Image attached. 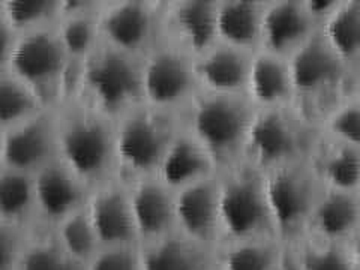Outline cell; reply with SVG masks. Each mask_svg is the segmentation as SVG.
I'll list each match as a JSON object with an SVG mask.
<instances>
[{"label":"cell","mask_w":360,"mask_h":270,"mask_svg":"<svg viewBox=\"0 0 360 270\" xmlns=\"http://www.w3.org/2000/svg\"><path fill=\"white\" fill-rule=\"evenodd\" d=\"M213 270H222V269L219 267V264H217V267H215V269H213Z\"/></svg>","instance_id":"60d3db41"},{"label":"cell","mask_w":360,"mask_h":270,"mask_svg":"<svg viewBox=\"0 0 360 270\" xmlns=\"http://www.w3.org/2000/svg\"><path fill=\"white\" fill-rule=\"evenodd\" d=\"M101 248L140 245L128 186L108 185L87 206Z\"/></svg>","instance_id":"e0dca14e"},{"label":"cell","mask_w":360,"mask_h":270,"mask_svg":"<svg viewBox=\"0 0 360 270\" xmlns=\"http://www.w3.org/2000/svg\"><path fill=\"white\" fill-rule=\"evenodd\" d=\"M58 152L84 185L101 182L117 168L116 127L92 107L70 112L58 125Z\"/></svg>","instance_id":"8992f818"},{"label":"cell","mask_w":360,"mask_h":270,"mask_svg":"<svg viewBox=\"0 0 360 270\" xmlns=\"http://www.w3.org/2000/svg\"><path fill=\"white\" fill-rule=\"evenodd\" d=\"M59 29V38L63 49L71 59H83V62L96 50V38L99 35L98 20L94 14H80L63 17Z\"/></svg>","instance_id":"e575fe53"},{"label":"cell","mask_w":360,"mask_h":270,"mask_svg":"<svg viewBox=\"0 0 360 270\" xmlns=\"http://www.w3.org/2000/svg\"><path fill=\"white\" fill-rule=\"evenodd\" d=\"M144 104L182 115L200 94L194 59L161 41L143 59Z\"/></svg>","instance_id":"9c48e42d"},{"label":"cell","mask_w":360,"mask_h":270,"mask_svg":"<svg viewBox=\"0 0 360 270\" xmlns=\"http://www.w3.org/2000/svg\"><path fill=\"white\" fill-rule=\"evenodd\" d=\"M162 11L164 2H116L99 14V35L110 47L144 58L162 41Z\"/></svg>","instance_id":"8fae6325"},{"label":"cell","mask_w":360,"mask_h":270,"mask_svg":"<svg viewBox=\"0 0 360 270\" xmlns=\"http://www.w3.org/2000/svg\"><path fill=\"white\" fill-rule=\"evenodd\" d=\"M255 110L248 96L200 92L182 111V123L221 173L245 160Z\"/></svg>","instance_id":"6da1fadb"},{"label":"cell","mask_w":360,"mask_h":270,"mask_svg":"<svg viewBox=\"0 0 360 270\" xmlns=\"http://www.w3.org/2000/svg\"><path fill=\"white\" fill-rule=\"evenodd\" d=\"M176 227L186 238L219 248L222 242L218 176L176 193Z\"/></svg>","instance_id":"5bb4252c"},{"label":"cell","mask_w":360,"mask_h":270,"mask_svg":"<svg viewBox=\"0 0 360 270\" xmlns=\"http://www.w3.org/2000/svg\"><path fill=\"white\" fill-rule=\"evenodd\" d=\"M33 207H37L33 177L9 168L0 173V221L27 229Z\"/></svg>","instance_id":"83f0119b"},{"label":"cell","mask_w":360,"mask_h":270,"mask_svg":"<svg viewBox=\"0 0 360 270\" xmlns=\"http://www.w3.org/2000/svg\"><path fill=\"white\" fill-rule=\"evenodd\" d=\"M54 152H58V125L41 115L9 128L0 148L9 170L27 174L53 162Z\"/></svg>","instance_id":"9a60e30c"},{"label":"cell","mask_w":360,"mask_h":270,"mask_svg":"<svg viewBox=\"0 0 360 270\" xmlns=\"http://www.w3.org/2000/svg\"><path fill=\"white\" fill-rule=\"evenodd\" d=\"M275 270H305L299 260V257L291 245H284L283 255Z\"/></svg>","instance_id":"f35d334b"},{"label":"cell","mask_w":360,"mask_h":270,"mask_svg":"<svg viewBox=\"0 0 360 270\" xmlns=\"http://www.w3.org/2000/svg\"><path fill=\"white\" fill-rule=\"evenodd\" d=\"M320 29L305 0H267L260 51L290 60Z\"/></svg>","instance_id":"4fadbf2b"},{"label":"cell","mask_w":360,"mask_h":270,"mask_svg":"<svg viewBox=\"0 0 360 270\" xmlns=\"http://www.w3.org/2000/svg\"><path fill=\"white\" fill-rule=\"evenodd\" d=\"M30 233L29 229L0 221V270H17Z\"/></svg>","instance_id":"8d00e7d4"},{"label":"cell","mask_w":360,"mask_h":270,"mask_svg":"<svg viewBox=\"0 0 360 270\" xmlns=\"http://www.w3.org/2000/svg\"><path fill=\"white\" fill-rule=\"evenodd\" d=\"M323 189L360 194V150L317 134L307 158Z\"/></svg>","instance_id":"ffe728a7"},{"label":"cell","mask_w":360,"mask_h":270,"mask_svg":"<svg viewBox=\"0 0 360 270\" xmlns=\"http://www.w3.org/2000/svg\"><path fill=\"white\" fill-rule=\"evenodd\" d=\"M283 251L276 238L227 242L218 248V264L222 270H275Z\"/></svg>","instance_id":"4316f807"},{"label":"cell","mask_w":360,"mask_h":270,"mask_svg":"<svg viewBox=\"0 0 360 270\" xmlns=\"http://www.w3.org/2000/svg\"><path fill=\"white\" fill-rule=\"evenodd\" d=\"M248 98L258 110L295 105L290 60L264 51L252 56Z\"/></svg>","instance_id":"603a6c76"},{"label":"cell","mask_w":360,"mask_h":270,"mask_svg":"<svg viewBox=\"0 0 360 270\" xmlns=\"http://www.w3.org/2000/svg\"><path fill=\"white\" fill-rule=\"evenodd\" d=\"M86 270H143L140 245L101 248Z\"/></svg>","instance_id":"d590c367"},{"label":"cell","mask_w":360,"mask_h":270,"mask_svg":"<svg viewBox=\"0 0 360 270\" xmlns=\"http://www.w3.org/2000/svg\"><path fill=\"white\" fill-rule=\"evenodd\" d=\"M215 176H218L217 164L182 123L156 173V179L177 193Z\"/></svg>","instance_id":"44dd1931"},{"label":"cell","mask_w":360,"mask_h":270,"mask_svg":"<svg viewBox=\"0 0 360 270\" xmlns=\"http://www.w3.org/2000/svg\"><path fill=\"white\" fill-rule=\"evenodd\" d=\"M348 245H350V250H352V252H353L356 264H357V267H359V270H360V229H359V231L354 234V238H353L350 242H348Z\"/></svg>","instance_id":"ab89813d"},{"label":"cell","mask_w":360,"mask_h":270,"mask_svg":"<svg viewBox=\"0 0 360 270\" xmlns=\"http://www.w3.org/2000/svg\"><path fill=\"white\" fill-rule=\"evenodd\" d=\"M162 41L197 60L219 44L218 0L164 2Z\"/></svg>","instance_id":"7c38bea8"},{"label":"cell","mask_w":360,"mask_h":270,"mask_svg":"<svg viewBox=\"0 0 360 270\" xmlns=\"http://www.w3.org/2000/svg\"><path fill=\"white\" fill-rule=\"evenodd\" d=\"M263 173L276 239L284 245H296L308 233L312 210L323 188L307 161Z\"/></svg>","instance_id":"ba28073f"},{"label":"cell","mask_w":360,"mask_h":270,"mask_svg":"<svg viewBox=\"0 0 360 270\" xmlns=\"http://www.w3.org/2000/svg\"><path fill=\"white\" fill-rule=\"evenodd\" d=\"M290 66L295 107L315 128L338 104L359 90L354 77L321 33L292 56Z\"/></svg>","instance_id":"7a4b0ae2"},{"label":"cell","mask_w":360,"mask_h":270,"mask_svg":"<svg viewBox=\"0 0 360 270\" xmlns=\"http://www.w3.org/2000/svg\"><path fill=\"white\" fill-rule=\"evenodd\" d=\"M51 230L68 254L84 267L101 250V243L92 219L89 217L87 207L77 210Z\"/></svg>","instance_id":"4dcf8cb0"},{"label":"cell","mask_w":360,"mask_h":270,"mask_svg":"<svg viewBox=\"0 0 360 270\" xmlns=\"http://www.w3.org/2000/svg\"><path fill=\"white\" fill-rule=\"evenodd\" d=\"M2 13L15 32L32 33L47 29L60 15V2L49 0H8Z\"/></svg>","instance_id":"836d02e7"},{"label":"cell","mask_w":360,"mask_h":270,"mask_svg":"<svg viewBox=\"0 0 360 270\" xmlns=\"http://www.w3.org/2000/svg\"><path fill=\"white\" fill-rule=\"evenodd\" d=\"M9 63L13 77L26 84L42 103L47 96H54L56 90L66 86L71 60L59 33L42 29L22 33L17 39Z\"/></svg>","instance_id":"30bf717a"},{"label":"cell","mask_w":360,"mask_h":270,"mask_svg":"<svg viewBox=\"0 0 360 270\" xmlns=\"http://www.w3.org/2000/svg\"><path fill=\"white\" fill-rule=\"evenodd\" d=\"M17 270H86L56 239L53 230L32 231Z\"/></svg>","instance_id":"f1b7e54d"},{"label":"cell","mask_w":360,"mask_h":270,"mask_svg":"<svg viewBox=\"0 0 360 270\" xmlns=\"http://www.w3.org/2000/svg\"><path fill=\"white\" fill-rule=\"evenodd\" d=\"M140 245L177 231L176 193L149 177L128 185Z\"/></svg>","instance_id":"2e32d148"},{"label":"cell","mask_w":360,"mask_h":270,"mask_svg":"<svg viewBox=\"0 0 360 270\" xmlns=\"http://www.w3.org/2000/svg\"><path fill=\"white\" fill-rule=\"evenodd\" d=\"M320 33L360 89V0H340Z\"/></svg>","instance_id":"484cf974"},{"label":"cell","mask_w":360,"mask_h":270,"mask_svg":"<svg viewBox=\"0 0 360 270\" xmlns=\"http://www.w3.org/2000/svg\"><path fill=\"white\" fill-rule=\"evenodd\" d=\"M15 30L9 25V21L0 9V65L9 62L17 44Z\"/></svg>","instance_id":"74e56055"},{"label":"cell","mask_w":360,"mask_h":270,"mask_svg":"<svg viewBox=\"0 0 360 270\" xmlns=\"http://www.w3.org/2000/svg\"><path fill=\"white\" fill-rule=\"evenodd\" d=\"M180 128L182 115L149 105L116 122L117 168L127 176V185L156 177Z\"/></svg>","instance_id":"277c9868"},{"label":"cell","mask_w":360,"mask_h":270,"mask_svg":"<svg viewBox=\"0 0 360 270\" xmlns=\"http://www.w3.org/2000/svg\"><path fill=\"white\" fill-rule=\"evenodd\" d=\"M222 243L276 238L266 194L264 173L246 158L221 173Z\"/></svg>","instance_id":"3957f363"},{"label":"cell","mask_w":360,"mask_h":270,"mask_svg":"<svg viewBox=\"0 0 360 270\" xmlns=\"http://www.w3.org/2000/svg\"><path fill=\"white\" fill-rule=\"evenodd\" d=\"M359 90H360V89H359Z\"/></svg>","instance_id":"b9f144b4"},{"label":"cell","mask_w":360,"mask_h":270,"mask_svg":"<svg viewBox=\"0 0 360 270\" xmlns=\"http://www.w3.org/2000/svg\"><path fill=\"white\" fill-rule=\"evenodd\" d=\"M360 229V194L321 189L307 236L350 242Z\"/></svg>","instance_id":"d4e9b609"},{"label":"cell","mask_w":360,"mask_h":270,"mask_svg":"<svg viewBox=\"0 0 360 270\" xmlns=\"http://www.w3.org/2000/svg\"><path fill=\"white\" fill-rule=\"evenodd\" d=\"M317 134L295 105L257 108L245 158L263 172L307 161Z\"/></svg>","instance_id":"52a82bcc"},{"label":"cell","mask_w":360,"mask_h":270,"mask_svg":"<svg viewBox=\"0 0 360 270\" xmlns=\"http://www.w3.org/2000/svg\"><path fill=\"white\" fill-rule=\"evenodd\" d=\"M252 56L218 44L215 49L194 60L200 92L248 96Z\"/></svg>","instance_id":"ac0fdd59"},{"label":"cell","mask_w":360,"mask_h":270,"mask_svg":"<svg viewBox=\"0 0 360 270\" xmlns=\"http://www.w3.org/2000/svg\"><path fill=\"white\" fill-rule=\"evenodd\" d=\"M143 59L107 45L83 62L82 83L92 108L119 122L144 104Z\"/></svg>","instance_id":"5b68a950"},{"label":"cell","mask_w":360,"mask_h":270,"mask_svg":"<svg viewBox=\"0 0 360 270\" xmlns=\"http://www.w3.org/2000/svg\"><path fill=\"white\" fill-rule=\"evenodd\" d=\"M317 129L326 137L360 150V90L338 104Z\"/></svg>","instance_id":"d6a6232c"},{"label":"cell","mask_w":360,"mask_h":270,"mask_svg":"<svg viewBox=\"0 0 360 270\" xmlns=\"http://www.w3.org/2000/svg\"><path fill=\"white\" fill-rule=\"evenodd\" d=\"M33 182L37 207L47 225L51 224V229L83 209L86 185L62 161L42 167L35 173Z\"/></svg>","instance_id":"d6986e66"},{"label":"cell","mask_w":360,"mask_h":270,"mask_svg":"<svg viewBox=\"0 0 360 270\" xmlns=\"http://www.w3.org/2000/svg\"><path fill=\"white\" fill-rule=\"evenodd\" d=\"M41 99L15 77L0 80V125L13 128L39 115Z\"/></svg>","instance_id":"1f68e13d"},{"label":"cell","mask_w":360,"mask_h":270,"mask_svg":"<svg viewBox=\"0 0 360 270\" xmlns=\"http://www.w3.org/2000/svg\"><path fill=\"white\" fill-rule=\"evenodd\" d=\"M267 0H218L219 44L250 54L260 51Z\"/></svg>","instance_id":"cb8c5ba5"},{"label":"cell","mask_w":360,"mask_h":270,"mask_svg":"<svg viewBox=\"0 0 360 270\" xmlns=\"http://www.w3.org/2000/svg\"><path fill=\"white\" fill-rule=\"evenodd\" d=\"M140 252L143 270H213L218 264V248L179 231L141 243Z\"/></svg>","instance_id":"7402d4cb"},{"label":"cell","mask_w":360,"mask_h":270,"mask_svg":"<svg viewBox=\"0 0 360 270\" xmlns=\"http://www.w3.org/2000/svg\"><path fill=\"white\" fill-rule=\"evenodd\" d=\"M291 246L305 270H359L348 242L305 236Z\"/></svg>","instance_id":"f546056e"}]
</instances>
